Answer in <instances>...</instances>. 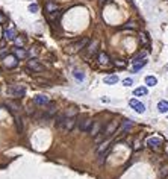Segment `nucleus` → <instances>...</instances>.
<instances>
[{"label":"nucleus","mask_w":168,"mask_h":179,"mask_svg":"<svg viewBox=\"0 0 168 179\" xmlns=\"http://www.w3.org/2000/svg\"><path fill=\"white\" fill-rule=\"evenodd\" d=\"M34 102L37 103V105H47L50 100H49V97L47 96H43V94H38L35 99H34Z\"/></svg>","instance_id":"f8f14e48"},{"label":"nucleus","mask_w":168,"mask_h":179,"mask_svg":"<svg viewBox=\"0 0 168 179\" xmlns=\"http://www.w3.org/2000/svg\"><path fill=\"white\" fill-rule=\"evenodd\" d=\"M132 125H133V123H132L130 120H124V122H123V128H121L123 132H124V131H129V129L132 128Z\"/></svg>","instance_id":"393cba45"},{"label":"nucleus","mask_w":168,"mask_h":179,"mask_svg":"<svg viewBox=\"0 0 168 179\" xmlns=\"http://www.w3.org/2000/svg\"><path fill=\"white\" fill-rule=\"evenodd\" d=\"M160 144H162V138H159V137H150V138H147V146L151 147V149H157Z\"/></svg>","instance_id":"1a4fd4ad"},{"label":"nucleus","mask_w":168,"mask_h":179,"mask_svg":"<svg viewBox=\"0 0 168 179\" xmlns=\"http://www.w3.org/2000/svg\"><path fill=\"white\" fill-rule=\"evenodd\" d=\"M157 111L162 112V114L168 112V102H166V100H160V102L157 103Z\"/></svg>","instance_id":"2eb2a0df"},{"label":"nucleus","mask_w":168,"mask_h":179,"mask_svg":"<svg viewBox=\"0 0 168 179\" xmlns=\"http://www.w3.org/2000/svg\"><path fill=\"white\" fill-rule=\"evenodd\" d=\"M76 125V117H67L65 123H64V129L65 131H71Z\"/></svg>","instance_id":"9d476101"},{"label":"nucleus","mask_w":168,"mask_h":179,"mask_svg":"<svg viewBox=\"0 0 168 179\" xmlns=\"http://www.w3.org/2000/svg\"><path fill=\"white\" fill-rule=\"evenodd\" d=\"M73 74H74V77H76L77 80H83V79H85V74H83L82 71H79V70H74Z\"/></svg>","instance_id":"b1692460"},{"label":"nucleus","mask_w":168,"mask_h":179,"mask_svg":"<svg viewBox=\"0 0 168 179\" xmlns=\"http://www.w3.org/2000/svg\"><path fill=\"white\" fill-rule=\"evenodd\" d=\"M76 114H77V109H76V108H70L65 116H67V117H76Z\"/></svg>","instance_id":"bb28decb"},{"label":"nucleus","mask_w":168,"mask_h":179,"mask_svg":"<svg viewBox=\"0 0 168 179\" xmlns=\"http://www.w3.org/2000/svg\"><path fill=\"white\" fill-rule=\"evenodd\" d=\"M15 56H17V58H26L27 53H26L23 49H17V50H15Z\"/></svg>","instance_id":"a878e982"},{"label":"nucleus","mask_w":168,"mask_h":179,"mask_svg":"<svg viewBox=\"0 0 168 179\" xmlns=\"http://www.w3.org/2000/svg\"><path fill=\"white\" fill-rule=\"evenodd\" d=\"M118 126H120V122H118V120H112V122H109V123L103 128L102 135H100V138H97V141H100V140H108L111 135H114V134L117 132Z\"/></svg>","instance_id":"f257e3e1"},{"label":"nucleus","mask_w":168,"mask_h":179,"mask_svg":"<svg viewBox=\"0 0 168 179\" xmlns=\"http://www.w3.org/2000/svg\"><path fill=\"white\" fill-rule=\"evenodd\" d=\"M8 93L12 96V97H23L24 93H26V88L23 85H12L9 90H8Z\"/></svg>","instance_id":"7ed1b4c3"},{"label":"nucleus","mask_w":168,"mask_h":179,"mask_svg":"<svg viewBox=\"0 0 168 179\" xmlns=\"http://www.w3.org/2000/svg\"><path fill=\"white\" fill-rule=\"evenodd\" d=\"M46 9H47V12H49V14H55V12L58 11V5H56L55 2H47Z\"/></svg>","instance_id":"dca6fc26"},{"label":"nucleus","mask_w":168,"mask_h":179,"mask_svg":"<svg viewBox=\"0 0 168 179\" xmlns=\"http://www.w3.org/2000/svg\"><path fill=\"white\" fill-rule=\"evenodd\" d=\"M132 83H133V79H132V77H127V79L123 80V85H124V86H130Z\"/></svg>","instance_id":"cd10ccee"},{"label":"nucleus","mask_w":168,"mask_h":179,"mask_svg":"<svg viewBox=\"0 0 168 179\" xmlns=\"http://www.w3.org/2000/svg\"><path fill=\"white\" fill-rule=\"evenodd\" d=\"M109 56H108V53H105V52H102V53H99V62L100 64H109Z\"/></svg>","instance_id":"a211bd4d"},{"label":"nucleus","mask_w":168,"mask_h":179,"mask_svg":"<svg viewBox=\"0 0 168 179\" xmlns=\"http://www.w3.org/2000/svg\"><path fill=\"white\" fill-rule=\"evenodd\" d=\"M88 43H89V40H88V38H82L80 41H77V43H74V44H71L70 47H67V50H68L70 53H74V52H79V50H82V49H85Z\"/></svg>","instance_id":"f03ea898"},{"label":"nucleus","mask_w":168,"mask_h":179,"mask_svg":"<svg viewBox=\"0 0 168 179\" xmlns=\"http://www.w3.org/2000/svg\"><path fill=\"white\" fill-rule=\"evenodd\" d=\"M168 176V164H163L162 167H160V170H159V179H165Z\"/></svg>","instance_id":"f3484780"},{"label":"nucleus","mask_w":168,"mask_h":179,"mask_svg":"<svg viewBox=\"0 0 168 179\" xmlns=\"http://www.w3.org/2000/svg\"><path fill=\"white\" fill-rule=\"evenodd\" d=\"M126 29H135L136 28V24L133 23V21H130V23H126V26H124Z\"/></svg>","instance_id":"c756f323"},{"label":"nucleus","mask_w":168,"mask_h":179,"mask_svg":"<svg viewBox=\"0 0 168 179\" xmlns=\"http://www.w3.org/2000/svg\"><path fill=\"white\" fill-rule=\"evenodd\" d=\"M29 11H31V12H38V5H37V3L29 5Z\"/></svg>","instance_id":"c85d7f7f"},{"label":"nucleus","mask_w":168,"mask_h":179,"mask_svg":"<svg viewBox=\"0 0 168 179\" xmlns=\"http://www.w3.org/2000/svg\"><path fill=\"white\" fill-rule=\"evenodd\" d=\"M145 83H147L148 86H154V85L157 83V79H156L154 76H147V77H145Z\"/></svg>","instance_id":"412c9836"},{"label":"nucleus","mask_w":168,"mask_h":179,"mask_svg":"<svg viewBox=\"0 0 168 179\" xmlns=\"http://www.w3.org/2000/svg\"><path fill=\"white\" fill-rule=\"evenodd\" d=\"M102 131H103V125L100 122H94L92 128L89 129V135L91 137H97L99 134H102Z\"/></svg>","instance_id":"6e6552de"},{"label":"nucleus","mask_w":168,"mask_h":179,"mask_svg":"<svg viewBox=\"0 0 168 179\" xmlns=\"http://www.w3.org/2000/svg\"><path fill=\"white\" fill-rule=\"evenodd\" d=\"M100 2H102V3H105V2H106V0H100Z\"/></svg>","instance_id":"72a5a7b5"},{"label":"nucleus","mask_w":168,"mask_h":179,"mask_svg":"<svg viewBox=\"0 0 168 179\" xmlns=\"http://www.w3.org/2000/svg\"><path fill=\"white\" fill-rule=\"evenodd\" d=\"M65 120H67V116L65 114H58L56 116V126H64V123H65Z\"/></svg>","instance_id":"6ab92c4d"},{"label":"nucleus","mask_w":168,"mask_h":179,"mask_svg":"<svg viewBox=\"0 0 168 179\" xmlns=\"http://www.w3.org/2000/svg\"><path fill=\"white\" fill-rule=\"evenodd\" d=\"M92 125H94V122H92L91 119L83 117V119L79 122V129H80L82 132H86V131H89V129L92 128Z\"/></svg>","instance_id":"39448f33"},{"label":"nucleus","mask_w":168,"mask_h":179,"mask_svg":"<svg viewBox=\"0 0 168 179\" xmlns=\"http://www.w3.org/2000/svg\"><path fill=\"white\" fill-rule=\"evenodd\" d=\"M141 41H142L144 44L147 43V38H145V34H141Z\"/></svg>","instance_id":"473e14b6"},{"label":"nucleus","mask_w":168,"mask_h":179,"mask_svg":"<svg viewBox=\"0 0 168 179\" xmlns=\"http://www.w3.org/2000/svg\"><path fill=\"white\" fill-rule=\"evenodd\" d=\"M85 49H86L85 52H86V56H88V58L94 56V55L97 53V50H99V40H92Z\"/></svg>","instance_id":"20e7f679"},{"label":"nucleus","mask_w":168,"mask_h":179,"mask_svg":"<svg viewBox=\"0 0 168 179\" xmlns=\"http://www.w3.org/2000/svg\"><path fill=\"white\" fill-rule=\"evenodd\" d=\"M6 21V18H5V15L2 14V12H0V23H5Z\"/></svg>","instance_id":"2f4dec72"},{"label":"nucleus","mask_w":168,"mask_h":179,"mask_svg":"<svg viewBox=\"0 0 168 179\" xmlns=\"http://www.w3.org/2000/svg\"><path fill=\"white\" fill-rule=\"evenodd\" d=\"M15 44H17V46H20V47H21V46H24V38H17V40H15Z\"/></svg>","instance_id":"7c9ffc66"},{"label":"nucleus","mask_w":168,"mask_h":179,"mask_svg":"<svg viewBox=\"0 0 168 179\" xmlns=\"http://www.w3.org/2000/svg\"><path fill=\"white\" fill-rule=\"evenodd\" d=\"M5 37H6L8 40H14V38H15V29H8V31L5 32Z\"/></svg>","instance_id":"4be33fe9"},{"label":"nucleus","mask_w":168,"mask_h":179,"mask_svg":"<svg viewBox=\"0 0 168 179\" xmlns=\"http://www.w3.org/2000/svg\"><path fill=\"white\" fill-rule=\"evenodd\" d=\"M15 122H17V131H18V134H21L23 132V120L20 117H15Z\"/></svg>","instance_id":"5701e85b"},{"label":"nucleus","mask_w":168,"mask_h":179,"mask_svg":"<svg viewBox=\"0 0 168 179\" xmlns=\"http://www.w3.org/2000/svg\"><path fill=\"white\" fill-rule=\"evenodd\" d=\"M129 105H130V108H133L138 114H142V112L145 111L144 103H141V102H139V100H136V99H130V100H129Z\"/></svg>","instance_id":"423d86ee"},{"label":"nucleus","mask_w":168,"mask_h":179,"mask_svg":"<svg viewBox=\"0 0 168 179\" xmlns=\"http://www.w3.org/2000/svg\"><path fill=\"white\" fill-rule=\"evenodd\" d=\"M27 68H31L32 71H38V73L44 70V67H43L37 59H31V61H27Z\"/></svg>","instance_id":"0eeeda50"},{"label":"nucleus","mask_w":168,"mask_h":179,"mask_svg":"<svg viewBox=\"0 0 168 179\" xmlns=\"http://www.w3.org/2000/svg\"><path fill=\"white\" fill-rule=\"evenodd\" d=\"M144 65H147V59H145V58H144V59H139V61H135L132 70H133V71H139Z\"/></svg>","instance_id":"9b49d317"},{"label":"nucleus","mask_w":168,"mask_h":179,"mask_svg":"<svg viewBox=\"0 0 168 179\" xmlns=\"http://www.w3.org/2000/svg\"><path fill=\"white\" fill-rule=\"evenodd\" d=\"M111 144V141L109 140H105V141H102L100 144H99V147H97V153H103L105 150H109V146Z\"/></svg>","instance_id":"ddd939ff"},{"label":"nucleus","mask_w":168,"mask_h":179,"mask_svg":"<svg viewBox=\"0 0 168 179\" xmlns=\"http://www.w3.org/2000/svg\"><path fill=\"white\" fill-rule=\"evenodd\" d=\"M117 82H118V76H117V74H109V76L105 77V83H106V85H114V83H117Z\"/></svg>","instance_id":"4468645a"},{"label":"nucleus","mask_w":168,"mask_h":179,"mask_svg":"<svg viewBox=\"0 0 168 179\" xmlns=\"http://www.w3.org/2000/svg\"><path fill=\"white\" fill-rule=\"evenodd\" d=\"M148 93V90L145 88V86H139V88H135V91H133V94L135 96H145Z\"/></svg>","instance_id":"aec40b11"}]
</instances>
